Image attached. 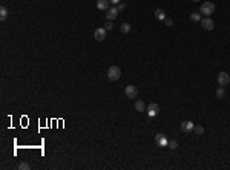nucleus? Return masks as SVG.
Listing matches in <instances>:
<instances>
[{"label":"nucleus","instance_id":"1","mask_svg":"<svg viewBox=\"0 0 230 170\" xmlns=\"http://www.w3.org/2000/svg\"><path fill=\"white\" fill-rule=\"evenodd\" d=\"M199 12L202 16H206V17H210L215 12V5L212 2H204L201 5V8H199Z\"/></svg>","mask_w":230,"mask_h":170},{"label":"nucleus","instance_id":"2","mask_svg":"<svg viewBox=\"0 0 230 170\" xmlns=\"http://www.w3.org/2000/svg\"><path fill=\"white\" fill-rule=\"evenodd\" d=\"M120 77H121V69L118 66H111L109 69H107V78H109L111 81L118 80Z\"/></svg>","mask_w":230,"mask_h":170},{"label":"nucleus","instance_id":"3","mask_svg":"<svg viewBox=\"0 0 230 170\" xmlns=\"http://www.w3.org/2000/svg\"><path fill=\"white\" fill-rule=\"evenodd\" d=\"M230 83V75L227 74V72H220L218 74V84L221 86V87H224V86H227Z\"/></svg>","mask_w":230,"mask_h":170},{"label":"nucleus","instance_id":"4","mask_svg":"<svg viewBox=\"0 0 230 170\" xmlns=\"http://www.w3.org/2000/svg\"><path fill=\"white\" fill-rule=\"evenodd\" d=\"M124 94H126L127 98H137V95H138V89H137V86L129 84V86L126 87V90H124Z\"/></svg>","mask_w":230,"mask_h":170},{"label":"nucleus","instance_id":"5","mask_svg":"<svg viewBox=\"0 0 230 170\" xmlns=\"http://www.w3.org/2000/svg\"><path fill=\"white\" fill-rule=\"evenodd\" d=\"M94 38H95L97 42H103L106 38V29L104 28H97L95 32H94Z\"/></svg>","mask_w":230,"mask_h":170},{"label":"nucleus","instance_id":"6","mask_svg":"<svg viewBox=\"0 0 230 170\" xmlns=\"http://www.w3.org/2000/svg\"><path fill=\"white\" fill-rule=\"evenodd\" d=\"M201 26H202V28H204L206 31H212V29L215 28V23H213L212 19L206 17V19H202V20H201Z\"/></svg>","mask_w":230,"mask_h":170},{"label":"nucleus","instance_id":"7","mask_svg":"<svg viewBox=\"0 0 230 170\" xmlns=\"http://www.w3.org/2000/svg\"><path fill=\"white\" fill-rule=\"evenodd\" d=\"M118 9H117V6H112V8H109V9H107V12H106V19L107 20H114V19H117V16H118Z\"/></svg>","mask_w":230,"mask_h":170},{"label":"nucleus","instance_id":"8","mask_svg":"<svg viewBox=\"0 0 230 170\" xmlns=\"http://www.w3.org/2000/svg\"><path fill=\"white\" fill-rule=\"evenodd\" d=\"M193 129H195V126H193L192 121H184V123H181V130H183V132H186V133L193 132Z\"/></svg>","mask_w":230,"mask_h":170},{"label":"nucleus","instance_id":"9","mask_svg":"<svg viewBox=\"0 0 230 170\" xmlns=\"http://www.w3.org/2000/svg\"><path fill=\"white\" fill-rule=\"evenodd\" d=\"M147 112H149V115L151 116H155V115H158V112H160V106L157 103H151L147 106Z\"/></svg>","mask_w":230,"mask_h":170},{"label":"nucleus","instance_id":"10","mask_svg":"<svg viewBox=\"0 0 230 170\" xmlns=\"http://www.w3.org/2000/svg\"><path fill=\"white\" fill-rule=\"evenodd\" d=\"M109 0H98V2H97V8L98 9H101V11H107V9H109Z\"/></svg>","mask_w":230,"mask_h":170},{"label":"nucleus","instance_id":"11","mask_svg":"<svg viewBox=\"0 0 230 170\" xmlns=\"http://www.w3.org/2000/svg\"><path fill=\"white\" fill-rule=\"evenodd\" d=\"M155 141L158 142L160 146H167V142H169V141L164 138V135H163V133H158V135L155 136Z\"/></svg>","mask_w":230,"mask_h":170},{"label":"nucleus","instance_id":"12","mask_svg":"<svg viewBox=\"0 0 230 170\" xmlns=\"http://www.w3.org/2000/svg\"><path fill=\"white\" fill-rule=\"evenodd\" d=\"M135 109H137L138 112H144L147 107H146V104H144V101H141V100H138V101H135Z\"/></svg>","mask_w":230,"mask_h":170},{"label":"nucleus","instance_id":"13","mask_svg":"<svg viewBox=\"0 0 230 170\" xmlns=\"http://www.w3.org/2000/svg\"><path fill=\"white\" fill-rule=\"evenodd\" d=\"M6 17H8V9H6L5 6H2V8H0V20L5 22Z\"/></svg>","mask_w":230,"mask_h":170},{"label":"nucleus","instance_id":"14","mask_svg":"<svg viewBox=\"0 0 230 170\" xmlns=\"http://www.w3.org/2000/svg\"><path fill=\"white\" fill-rule=\"evenodd\" d=\"M155 17H157L158 20H164V19H166L164 11H163V9H157V11H155Z\"/></svg>","mask_w":230,"mask_h":170},{"label":"nucleus","instance_id":"15","mask_svg":"<svg viewBox=\"0 0 230 170\" xmlns=\"http://www.w3.org/2000/svg\"><path fill=\"white\" fill-rule=\"evenodd\" d=\"M201 12H192V14H190V20L192 22H201Z\"/></svg>","mask_w":230,"mask_h":170},{"label":"nucleus","instance_id":"16","mask_svg":"<svg viewBox=\"0 0 230 170\" xmlns=\"http://www.w3.org/2000/svg\"><path fill=\"white\" fill-rule=\"evenodd\" d=\"M120 31L124 32V34H127V32L130 31V25H129V23H123V25L120 26Z\"/></svg>","mask_w":230,"mask_h":170},{"label":"nucleus","instance_id":"17","mask_svg":"<svg viewBox=\"0 0 230 170\" xmlns=\"http://www.w3.org/2000/svg\"><path fill=\"white\" fill-rule=\"evenodd\" d=\"M224 97H226V90H224V87H220L218 90H216V98L221 100V98H224Z\"/></svg>","mask_w":230,"mask_h":170},{"label":"nucleus","instance_id":"18","mask_svg":"<svg viewBox=\"0 0 230 170\" xmlns=\"http://www.w3.org/2000/svg\"><path fill=\"white\" fill-rule=\"evenodd\" d=\"M167 146H169L172 150H175V149L178 147V141H177V139H170V141L167 142Z\"/></svg>","mask_w":230,"mask_h":170},{"label":"nucleus","instance_id":"19","mask_svg":"<svg viewBox=\"0 0 230 170\" xmlns=\"http://www.w3.org/2000/svg\"><path fill=\"white\" fill-rule=\"evenodd\" d=\"M193 132H195L196 135H202V133H204V127H202V126H195Z\"/></svg>","mask_w":230,"mask_h":170},{"label":"nucleus","instance_id":"20","mask_svg":"<svg viewBox=\"0 0 230 170\" xmlns=\"http://www.w3.org/2000/svg\"><path fill=\"white\" fill-rule=\"evenodd\" d=\"M19 169H20V170H29L31 166H29L28 163H20V164H19Z\"/></svg>","mask_w":230,"mask_h":170},{"label":"nucleus","instance_id":"21","mask_svg":"<svg viewBox=\"0 0 230 170\" xmlns=\"http://www.w3.org/2000/svg\"><path fill=\"white\" fill-rule=\"evenodd\" d=\"M112 28H114L112 22H111V20H107V22H106V25H104V29H106V31H109V29H112Z\"/></svg>","mask_w":230,"mask_h":170},{"label":"nucleus","instance_id":"22","mask_svg":"<svg viewBox=\"0 0 230 170\" xmlns=\"http://www.w3.org/2000/svg\"><path fill=\"white\" fill-rule=\"evenodd\" d=\"M124 8H126V5H124V3H118V5H117V9H118V11H123Z\"/></svg>","mask_w":230,"mask_h":170},{"label":"nucleus","instance_id":"23","mask_svg":"<svg viewBox=\"0 0 230 170\" xmlns=\"http://www.w3.org/2000/svg\"><path fill=\"white\" fill-rule=\"evenodd\" d=\"M164 23H166L167 26H172V23H173V22H172V19H164Z\"/></svg>","mask_w":230,"mask_h":170},{"label":"nucleus","instance_id":"24","mask_svg":"<svg viewBox=\"0 0 230 170\" xmlns=\"http://www.w3.org/2000/svg\"><path fill=\"white\" fill-rule=\"evenodd\" d=\"M109 2H111L112 5H115V6H117V5L120 3V0H109Z\"/></svg>","mask_w":230,"mask_h":170},{"label":"nucleus","instance_id":"25","mask_svg":"<svg viewBox=\"0 0 230 170\" xmlns=\"http://www.w3.org/2000/svg\"><path fill=\"white\" fill-rule=\"evenodd\" d=\"M192 2H199V0H192Z\"/></svg>","mask_w":230,"mask_h":170}]
</instances>
